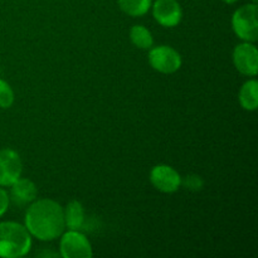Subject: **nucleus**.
Wrapping results in <instances>:
<instances>
[{
    "label": "nucleus",
    "instance_id": "1",
    "mask_svg": "<svg viewBox=\"0 0 258 258\" xmlns=\"http://www.w3.org/2000/svg\"><path fill=\"white\" fill-rule=\"evenodd\" d=\"M24 226L34 238L54 241L66 229L63 207L53 199H35L25 212Z\"/></svg>",
    "mask_w": 258,
    "mask_h": 258
},
{
    "label": "nucleus",
    "instance_id": "2",
    "mask_svg": "<svg viewBox=\"0 0 258 258\" xmlns=\"http://www.w3.org/2000/svg\"><path fill=\"white\" fill-rule=\"evenodd\" d=\"M32 244V236L24 224L13 221L0 223V257H24L30 252Z\"/></svg>",
    "mask_w": 258,
    "mask_h": 258
},
{
    "label": "nucleus",
    "instance_id": "3",
    "mask_svg": "<svg viewBox=\"0 0 258 258\" xmlns=\"http://www.w3.org/2000/svg\"><path fill=\"white\" fill-rule=\"evenodd\" d=\"M232 29L242 42L254 43L258 38V8L257 4H244L236 9L232 15Z\"/></svg>",
    "mask_w": 258,
    "mask_h": 258
},
{
    "label": "nucleus",
    "instance_id": "4",
    "mask_svg": "<svg viewBox=\"0 0 258 258\" xmlns=\"http://www.w3.org/2000/svg\"><path fill=\"white\" fill-rule=\"evenodd\" d=\"M149 64L153 70L163 75H173L180 70L183 64L181 55L175 48L170 45H156L149 49Z\"/></svg>",
    "mask_w": 258,
    "mask_h": 258
},
{
    "label": "nucleus",
    "instance_id": "5",
    "mask_svg": "<svg viewBox=\"0 0 258 258\" xmlns=\"http://www.w3.org/2000/svg\"><path fill=\"white\" fill-rule=\"evenodd\" d=\"M59 256L63 258H91L93 248L87 237L80 231H68L60 234Z\"/></svg>",
    "mask_w": 258,
    "mask_h": 258
},
{
    "label": "nucleus",
    "instance_id": "6",
    "mask_svg": "<svg viewBox=\"0 0 258 258\" xmlns=\"http://www.w3.org/2000/svg\"><path fill=\"white\" fill-rule=\"evenodd\" d=\"M233 64L241 75L256 77L258 73V49L254 43L242 42L233 49Z\"/></svg>",
    "mask_w": 258,
    "mask_h": 258
},
{
    "label": "nucleus",
    "instance_id": "7",
    "mask_svg": "<svg viewBox=\"0 0 258 258\" xmlns=\"http://www.w3.org/2000/svg\"><path fill=\"white\" fill-rule=\"evenodd\" d=\"M23 161L19 153L5 148L0 150V186L9 188L22 176Z\"/></svg>",
    "mask_w": 258,
    "mask_h": 258
},
{
    "label": "nucleus",
    "instance_id": "8",
    "mask_svg": "<svg viewBox=\"0 0 258 258\" xmlns=\"http://www.w3.org/2000/svg\"><path fill=\"white\" fill-rule=\"evenodd\" d=\"M150 183L156 190L165 194L175 193L181 186V175L168 164L155 165L150 171Z\"/></svg>",
    "mask_w": 258,
    "mask_h": 258
},
{
    "label": "nucleus",
    "instance_id": "9",
    "mask_svg": "<svg viewBox=\"0 0 258 258\" xmlns=\"http://www.w3.org/2000/svg\"><path fill=\"white\" fill-rule=\"evenodd\" d=\"M153 17L164 28H174L183 19V9L178 0H155L151 4Z\"/></svg>",
    "mask_w": 258,
    "mask_h": 258
},
{
    "label": "nucleus",
    "instance_id": "10",
    "mask_svg": "<svg viewBox=\"0 0 258 258\" xmlns=\"http://www.w3.org/2000/svg\"><path fill=\"white\" fill-rule=\"evenodd\" d=\"M9 188L12 199L14 202H17L18 204L32 203L33 201L37 199V185H35L30 179L22 178V176H20V178L18 179L13 185H10Z\"/></svg>",
    "mask_w": 258,
    "mask_h": 258
},
{
    "label": "nucleus",
    "instance_id": "11",
    "mask_svg": "<svg viewBox=\"0 0 258 258\" xmlns=\"http://www.w3.org/2000/svg\"><path fill=\"white\" fill-rule=\"evenodd\" d=\"M64 213V224L66 228L73 229V231H80L85 224V208L82 203L78 201H71L70 203L63 208Z\"/></svg>",
    "mask_w": 258,
    "mask_h": 258
},
{
    "label": "nucleus",
    "instance_id": "12",
    "mask_svg": "<svg viewBox=\"0 0 258 258\" xmlns=\"http://www.w3.org/2000/svg\"><path fill=\"white\" fill-rule=\"evenodd\" d=\"M242 108L246 111H256L258 107V82L256 78L246 81L238 93Z\"/></svg>",
    "mask_w": 258,
    "mask_h": 258
},
{
    "label": "nucleus",
    "instance_id": "13",
    "mask_svg": "<svg viewBox=\"0 0 258 258\" xmlns=\"http://www.w3.org/2000/svg\"><path fill=\"white\" fill-rule=\"evenodd\" d=\"M130 40L136 48L149 50L154 45V37L150 30L141 24L134 25L130 29Z\"/></svg>",
    "mask_w": 258,
    "mask_h": 258
},
{
    "label": "nucleus",
    "instance_id": "14",
    "mask_svg": "<svg viewBox=\"0 0 258 258\" xmlns=\"http://www.w3.org/2000/svg\"><path fill=\"white\" fill-rule=\"evenodd\" d=\"M120 9L128 17L138 18L148 14L151 9V0H117Z\"/></svg>",
    "mask_w": 258,
    "mask_h": 258
},
{
    "label": "nucleus",
    "instance_id": "15",
    "mask_svg": "<svg viewBox=\"0 0 258 258\" xmlns=\"http://www.w3.org/2000/svg\"><path fill=\"white\" fill-rule=\"evenodd\" d=\"M15 95L12 86L5 80L0 78V108H9L14 103Z\"/></svg>",
    "mask_w": 258,
    "mask_h": 258
},
{
    "label": "nucleus",
    "instance_id": "16",
    "mask_svg": "<svg viewBox=\"0 0 258 258\" xmlns=\"http://www.w3.org/2000/svg\"><path fill=\"white\" fill-rule=\"evenodd\" d=\"M181 185H184L186 189H189V190L198 191L203 188L204 181L199 175H194V174H191V175L185 176L184 179L181 178Z\"/></svg>",
    "mask_w": 258,
    "mask_h": 258
},
{
    "label": "nucleus",
    "instance_id": "17",
    "mask_svg": "<svg viewBox=\"0 0 258 258\" xmlns=\"http://www.w3.org/2000/svg\"><path fill=\"white\" fill-rule=\"evenodd\" d=\"M10 204V196L3 186H0V218L8 212Z\"/></svg>",
    "mask_w": 258,
    "mask_h": 258
},
{
    "label": "nucleus",
    "instance_id": "18",
    "mask_svg": "<svg viewBox=\"0 0 258 258\" xmlns=\"http://www.w3.org/2000/svg\"><path fill=\"white\" fill-rule=\"evenodd\" d=\"M222 2L226 3V4L231 5V4H234V3H237V2H238V0H222Z\"/></svg>",
    "mask_w": 258,
    "mask_h": 258
},
{
    "label": "nucleus",
    "instance_id": "19",
    "mask_svg": "<svg viewBox=\"0 0 258 258\" xmlns=\"http://www.w3.org/2000/svg\"><path fill=\"white\" fill-rule=\"evenodd\" d=\"M252 3H254V4H257V0H252Z\"/></svg>",
    "mask_w": 258,
    "mask_h": 258
}]
</instances>
